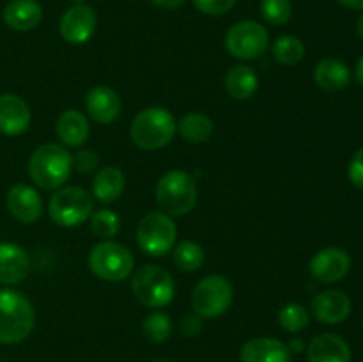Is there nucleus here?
Instances as JSON below:
<instances>
[{
	"instance_id": "nucleus-1",
	"label": "nucleus",
	"mask_w": 363,
	"mask_h": 362,
	"mask_svg": "<svg viewBox=\"0 0 363 362\" xmlns=\"http://www.w3.org/2000/svg\"><path fill=\"white\" fill-rule=\"evenodd\" d=\"M35 311L23 293L11 287L0 290V344H18L34 330Z\"/></svg>"
},
{
	"instance_id": "nucleus-2",
	"label": "nucleus",
	"mask_w": 363,
	"mask_h": 362,
	"mask_svg": "<svg viewBox=\"0 0 363 362\" xmlns=\"http://www.w3.org/2000/svg\"><path fill=\"white\" fill-rule=\"evenodd\" d=\"M73 170V156L60 144H43L28 160V174L43 190H57L62 187Z\"/></svg>"
},
{
	"instance_id": "nucleus-3",
	"label": "nucleus",
	"mask_w": 363,
	"mask_h": 362,
	"mask_svg": "<svg viewBox=\"0 0 363 362\" xmlns=\"http://www.w3.org/2000/svg\"><path fill=\"white\" fill-rule=\"evenodd\" d=\"M177 123L172 114L162 106H149L138 112L131 123V141L137 148L156 151L172 142Z\"/></svg>"
},
{
	"instance_id": "nucleus-4",
	"label": "nucleus",
	"mask_w": 363,
	"mask_h": 362,
	"mask_svg": "<svg viewBox=\"0 0 363 362\" xmlns=\"http://www.w3.org/2000/svg\"><path fill=\"white\" fill-rule=\"evenodd\" d=\"M156 202L170 216L188 215L197 204V183L184 170H170L156 185Z\"/></svg>"
},
{
	"instance_id": "nucleus-5",
	"label": "nucleus",
	"mask_w": 363,
	"mask_h": 362,
	"mask_svg": "<svg viewBox=\"0 0 363 362\" xmlns=\"http://www.w3.org/2000/svg\"><path fill=\"white\" fill-rule=\"evenodd\" d=\"M131 291L142 305L149 309L167 307L176 295V283L163 266L144 265L135 272Z\"/></svg>"
},
{
	"instance_id": "nucleus-6",
	"label": "nucleus",
	"mask_w": 363,
	"mask_h": 362,
	"mask_svg": "<svg viewBox=\"0 0 363 362\" xmlns=\"http://www.w3.org/2000/svg\"><path fill=\"white\" fill-rule=\"evenodd\" d=\"M94 197L82 187H60L48 201V215L57 226L77 227L91 219Z\"/></svg>"
},
{
	"instance_id": "nucleus-7",
	"label": "nucleus",
	"mask_w": 363,
	"mask_h": 362,
	"mask_svg": "<svg viewBox=\"0 0 363 362\" xmlns=\"http://www.w3.org/2000/svg\"><path fill=\"white\" fill-rule=\"evenodd\" d=\"M89 268L101 280L121 283L133 272L135 258L124 245L105 240L91 248Z\"/></svg>"
},
{
	"instance_id": "nucleus-8",
	"label": "nucleus",
	"mask_w": 363,
	"mask_h": 362,
	"mask_svg": "<svg viewBox=\"0 0 363 362\" xmlns=\"http://www.w3.org/2000/svg\"><path fill=\"white\" fill-rule=\"evenodd\" d=\"M234 287L223 275H208L199 280L191 293V307L201 318H218L229 311Z\"/></svg>"
},
{
	"instance_id": "nucleus-9",
	"label": "nucleus",
	"mask_w": 363,
	"mask_h": 362,
	"mask_svg": "<svg viewBox=\"0 0 363 362\" xmlns=\"http://www.w3.org/2000/svg\"><path fill=\"white\" fill-rule=\"evenodd\" d=\"M177 227L172 216L163 212H151L138 222L137 243L145 254L162 258L176 245Z\"/></svg>"
},
{
	"instance_id": "nucleus-10",
	"label": "nucleus",
	"mask_w": 363,
	"mask_h": 362,
	"mask_svg": "<svg viewBox=\"0 0 363 362\" xmlns=\"http://www.w3.org/2000/svg\"><path fill=\"white\" fill-rule=\"evenodd\" d=\"M269 45V34L259 21H238L227 31L225 48L233 57L252 60L261 57Z\"/></svg>"
},
{
	"instance_id": "nucleus-11",
	"label": "nucleus",
	"mask_w": 363,
	"mask_h": 362,
	"mask_svg": "<svg viewBox=\"0 0 363 362\" xmlns=\"http://www.w3.org/2000/svg\"><path fill=\"white\" fill-rule=\"evenodd\" d=\"M98 18L92 7L85 4H74L62 14L59 21V32L69 45H84L94 35Z\"/></svg>"
},
{
	"instance_id": "nucleus-12",
	"label": "nucleus",
	"mask_w": 363,
	"mask_h": 362,
	"mask_svg": "<svg viewBox=\"0 0 363 362\" xmlns=\"http://www.w3.org/2000/svg\"><path fill=\"white\" fill-rule=\"evenodd\" d=\"M311 273L315 280L333 284L342 280L351 268V258L344 248L326 247L319 251L311 261Z\"/></svg>"
},
{
	"instance_id": "nucleus-13",
	"label": "nucleus",
	"mask_w": 363,
	"mask_h": 362,
	"mask_svg": "<svg viewBox=\"0 0 363 362\" xmlns=\"http://www.w3.org/2000/svg\"><path fill=\"white\" fill-rule=\"evenodd\" d=\"M6 204L11 215L21 224H34L43 215L41 197H39L38 190L28 185L18 183L11 187L7 192Z\"/></svg>"
},
{
	"instance_id": "nucleus-14",
	"label": "nucleus",
	"mask_w": 363,
	"mask_h": 362,
	"mask_svg": "<svg viewBox=\"0 0 363 362\" xmlns=\"http://www.w3.org/2000/svg\"><path fill=\"white\" fill-rule=\"evenodd\" d=\"M312 314L325 325H339L351 314V300L344 291L326 290L312 298Z\"/></svg>"
},
{
	"instance_id": "nucleus-15",
	"label": "nucleus",
	"mask_w": 363,
	"mask_h": 362,
	"mask_svg": "<svg viewBox=\"0 0 363 362\" xmlns=\"http://www.w3.org/2000/svg\"><path fill=\"white\" fill-rule=\"evenodd\" d=\"M85 109L89 116L99 124H110L119 119L123 102L121 96L108 85H96L85 96Z\"/></svg>"
},
{
	"instance_id": "nucleus-16",
	"label": "nucleus",
	"mask_w": 363,
	"mask_h": 362,
	"mask_svg": "<svg viewBox=\"0 0 363 362\" xmlns=\"http://www.w3.org/2000/svg\"><path fill=\"white\" fill-rule=\"evenodd\" d=\"M30 273V258L20 245L4 241L0 243V284L14 286L27 279Z\"/></svg>"
},
{
	"instance_id": "nucleus-17",
	"label": "nucleus",
	"mask_w": 363,
	"mask_h": 362,
	"mask_svg": "<svg viewBox=\"0 0 363 362\" xmlns=\"http://www.w3.org/2000/svg\"><path fill=\"white\" fill-rule=\"evenodd\" d=\"M30 109L16 94H0V133L9 135H20L27 131L28 124H30Z\"/></svg>"
},
{
	"instance_id": "nucleus-18",
	"label": "nucleus",
	"mask_w": 363,
	"mask_h": 362,
	"mask_svg": "<svg viewBox=\"0 0 363 362\" xmlns=\"http://www.w3.org/2000/svg\"><path fill=\"white\" fill-rule=\"evenodd\" d=\"M240 358L241 362H291V350L273 337H255L241 346Z\"/></svg>"
},
{
	"instance_id": "nucleus-19",
	"label": "nucleus",
	"mask_w": 363,
	"mask_h": 362,
	"mask_svg": "<svg viewBox=\"0 0 363 362\" xmlns=\"http://www.w3.org/2000/svg\"><path fill=\"white\" fill-rule=\"evenodd\" d=\"M308 362H351V348L335 334H321L308 343Z\"/></svg>"
},
{
	"instance_id": "nucleus-20",
	"label": "nucleus",
	"mask_w": 363,
	"mask_h": 362,
	"mask_svg": "<svg viewBox=\"0 0 363 362\" xmlns=\"http://www.w3.org/2000/svg\"><path fill=\"white\" fill-rule=\"evenodd\" d=\"M2 18L13 31L28 32L41 23L43 7L35 0H11L4 7Z\"/></svg>"
},
{
	"instance_id": "nucleus-21",
	"label": "nucleus",
	"mask_w": 363,
	"mask_h": 362,
	"mask_svg": "<svg viewBox=\"0 0 363 362\" xmlns=\"http://www.w3.org/2000/svg\"><path fill=\"white\" fill-rule=\"evenodd\" d=\"M91 126L87 117L78 110H66L57 119V137L67 148H80L87 142Z\"/></svg>"
},
{
	"instance_id": "nucleus-22",
	"label": "nucleus",
	"mask_w": 363,
	"mask_h": 362,
	"mask_svg": "<svg viewBox=\"0 0 363 362\" xmlns=\"http://www.w3.org/2000/svg\"><path fill=\"white\" fill-rule=\"evenodd\" d=\"M124 187H126V177L119 167H103L96 172L94 180H92V197L108 204V202L117 201L123 195Z\"/></svg>"
},
{
	"instance_id": "nucleus-23",
	"label": "nucleus",
	"mask_w": 363,
	"mask_h": 362,
	"mask_svg": "<svg viewBox=\"0 0 363 362\" xmlns=\"http://www.w3.org/2000/svg\"><path fill=\"white\" fill-rule=\"evenodd\" d=\"M314 82L323 91H340L351 82V71L346 62L339 59H323L314 70Z\"/></svg>"
},
{
	"instance_id": "nucleus-24",
	"label": "nucleus",
	"mask_w": 363,
	"mask_h": 362,
	"mask_svg": "<svg viewBox=\"0 0 363 362\" xmlns=\"http://www.w3.org/2000/svg\"><path fill=\"white\" fill-rule=\"evenodd\" d=\"M259 87V78L257 73L252 70L250 66H245V64H238L233 66L225 75V89L229 92L230 98L240 99H250L252 96L257 92Z\"/></svg>"
},
{
	"instance_id": "nucleus-25",
	"label": "nucleus",
	"mask_w": 363,
	"mask_h": 362,
	"mask_svg": "<svg viewBox=\"0 0 363 362\" xmlns=\"http://www.w3.org/2000/svg\"><path fill=\"white\" fill-rule=\"evenodd\" d=\"M177 130L186 142L202 144L213 135V121L206 114L191 112L177 123Z\"/></svg>"
},
{
	"instance_id": "nucleus-26",
	"label": "nucleus",
	"mask_w": 363,
	"mask_h": 362,
	"mask_svg": "<svg viewBox=\"0 0 363 362\" xmlns=\"http://www.w3.org/2000/svg\"><path fill=\"white\" fill-rule=\"evenodd\" d=\"M305 57V45L296 35H280L273 43V59L282 66H296Z\"/></svg>"
},
{
	"instance_id": "nucleus-27",
	"label": "nucleus",
	"mask_w": 363,
	"mask_h": 362,
	"mask_svg": "<svg viewBox=\"0 0 363 362\" xmlns=\"http://www.w3.org/2000/svg\"><path fill=\"white\" fill-rule=\"evenodd\" d=\"M204 248L190 240L181 241L174 247V265L183 272H195L204 265Z\"/></svg>"
},
{
	"instance_id": "nucleus-28",
	"label": "nucleus",
	"mask_w": 363,
	"mask_h": 362,
	"mask_svg": "<svg viewBox=\"0 0 363 362\" xmlns=\"http://www.w3.org/2000/svg\"><path fill=\"white\" fill-rule=\"evenodd\" d=\"M142 332H144V337L149 343H165L170 334H172V319L165 312H151V314L145 316L144 323H142Z\"/></svg>"
},
{
	"instance_id": "nucleus-29",
	"label": "nucleus",
	"mask_w": 363,
	"mask_h": 362,
	"mask_svg": "<svg viewBox=\"0 0 363 362\" xmlns=\"http://www.w3.org/2000/svg\"><path fill=\"white\" fill-rule=\"evenodd\" d=\"M89 222H91L92 233L98 238H103V240H110V238L117 236L121 231V216L112 209L92 212Z\"/></svg>"
},
{
	"instance_id": "nucleus-30",
	"label": "nucleus",
	"mask_w": 363,
	"mask_h": 362,
	"mask_svg": "<svg viewBox=\"0 0 363 362\" xmlns=\"http://www.w3.org/2000/svg\"><path fill=\"white\" fill-rule=\"evenodd\" d=\"M279 323L286 332L296 334L301 332L311 323V316L308 311L301 304H286L279 311Z\"/></svg>"
},
{
	"instance_id": "nucleus-31",
	"label": "nucleus",
	"mask_w": 363,
	"mask_h": 362,
	"mask_svg": "<svg viewBox=\"0 0 363 362\" xmlns=\"http://www.w3.org/2000/svg\"><path fill=\"white\" fill-rule=\"evenodd\" d=\"M261 14L268 23L286 25L293 18L291 0H261Z\"/></svg>"
},
{
	"instance_id": "nucleus-32",
	"label": "nucleus",
	"mask_w": 363,
	"mask_h": 362,
	"mask_svg": "<svg viewBox=\"0 0 363 362\" xmlns=\"http://www.w3.org/2000/svg\"><path fill=\"white\" fill-rule=\"evenodd\" d=\"M195 9L201 11L202 14H209V16H222V14L229 13L238 0H191Z\"/></svg>"
},
{
	"instance_id": "nucleus-33",
	"label": "nucleus",
	"mask_w": 363,
	"mask_h": 362,
	"mask_svg": "<svg viewBox=\"0 0 363 362\" xmlns=\"http://www.w3.org/2000/svg\"><path fill=\"white\" fill-rule=\"evenodd\" d=\"M99 163V156L91 149H84V151L77 153L73 156V169L80 174H89L96 170Z\"/></svg>"
},
{
	"instance_id": "nucleus-34",
	"label": "nucleus",
	"mask_w": 363,
	"mask_h": 362,
	"mask_svg": "<svg viewBox=\"0 0 363 362\" xmlns=\"http://www.w3.org/2000/svg\"><path fill=\"white\" fill-rule=\"evenodd\" d=\"M347 176L353 187L363 190V148L357 149L350 162V169H347Z\"/></svg>"
},
{
	"instance_id": "nucleus-35",
	"label": "nucleus",
	"mask_w": 363,
	"mask_h": 362,
	"mask_svg": "<svg viewBox=\"0 0 363 362\" xmlns=\"http://www.w3.org/2000/svg\"><path fill=\"white\" fill-rule=\"evenodd\" d=\"M202 330V318L199 314H186L181 322V332L186 337H195L199 336Z\"/></svg>"
},
{
	"instance_id": "nucleus-36",
	"label": "nucleus",
	"mask_w": 363,
	"mask_h": 362,
	"mask_svg": "<svg viewBox=\"0 0 363 362\" xmlns=\"http://www.w3.org/2000/svg\"><path fill=\"white\" fill-rule=\"evenodd\" d=\"M151 4H155V6L162 7V9H177V7L183 6L186 0H149Z\"/></svg>"
},
{
	"instance_id": "nucleus-37",
	"label": "nucleus",
	"mask_w": 363,
	"mask_h": 362,
	"mask_svg": "<svg viewBox=\"0 0 363 362\" xmlns=\"http://www.w3.org/2000/svg\"><path fill=\"white\" fill-rule=\"evenodd\" d=\"M340 6L347 7V9H354V11H363V0H337Z\"/></svg>"
},
{
	"instance_id": "nucleus-38",
	"label": "nucleus",
	"mask_w": 363,
	"mask_h": 362,
	"mask_svg": "<svg viewBox=\"0 0 363 362\" xmlns=\"http://www.w3.org/2000/svg\"><path fill=\"white\" fill-rule=\"evenodd\" d=\"M287 346H289L291 353H293V351H294V353H300V351H303L305 343L301 339H293L289 344H287Z\"/></svg>"
},
{
	"instance_id": "nucleus-39",
	"label": "nucleus",
	"mask_w": 363,
	"mask_h": 362,
	"mask_svg": "<svg viewBox=\"0 0 363 362\" xmlns=\"http://www.w3.org/2000/svg\"><path fill=\"white\" fill-rule=\"evenodd\" d=\"M357 80H358V84L363 87V57L358 60V64H357Z\"/></svg>"
},
{
	"instance_id": "nucleus-40",
	"label": "nucleus",
	"mask_w": 363,
	"mask_h": 362,
	"mask_svg": "<svg viewBox=\"0 0 363 362\" xmlns=\"http://www.w3.org/2000/svg\"><path fill=\"white\" fill-rule=\"evenodd\" d=\"M357 34H358V38L363 41V13L360 14V18H358V21H357Z\"/></svg>"
},
{
	"instance_id": "nucleus-41",
	"label": "nucleus",
	"mask_w": 363,
	"mask_h": 362,
	"mask_svg": "<svg viewBox=\"0 0 363 362\" xmlns=\"http://www.w3.org/2000/svg\"><path fill=\"white\" fill-rule=\"evenodd\" d=\"M69 2H73V4H84V0H69Z\"/></svg>"
},
{
	"instance_id": "nucleus-42",
	"label": "nucleus",
	"mask_w": 363,
	"mask_h": 362,
	"mask_svg": "<svg viewBox=\"0 0 363 362\" xmlns=\"http://www.w3.org/2000/svg\"><path fill=\"white\" fill-rule=\"evenodd\" d=\"M151 362H169V361H151Z\"/></svg>"
},
{
	"instance_id": "nucleus-43",
	"label": "nucleus",
	"mask_w": 363,
	"mask_h": 362,
	"mask_svg": "<svg viewBox=\"0 0 363 362\" xmlns=\"http://www.w3.org/2000/svg\"><path fill=\"white\" fill-rule=\"evenodd\" d=\"M362 325H363V322H362Z\"/></svg>"
}]
</instances>
